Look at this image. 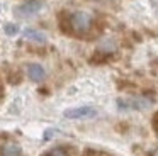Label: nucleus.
Masks as SVG:
<instances>
[{"mask_svg":"<svg viewBox=\"0 0 158 156\" xmlns=\"http://www.w3.org/2000/svg\"><path fill=\"white\" fill-rule=\"evenodd\" d=\"M43 156H70V154H68V151H66L63 146H56V148L49 149L48 153H44Z\"/></svg>","mask_w":158,"mask_h":156,"instance_id":"obj_8","label":"nucleus"},{"mask_svg":"<svg viewBox=\"0 0 158 156\" xmlns=\"http://www.w3.org/2000/svg\"><path fill=\"white\" fill-rule=\"evenodd\" d=\"M66 119H92L97 115V110L90 105H83V107H73V109H66L63 112Z\"/></svg>","mask_w":158,"mask_h":156,"instance_id":"obj_2","label":"nucleus"},{"mask_svg":"<svg viewBox=\"0 0 158 156\" xmlns=\"http://www.w3.org/2000/svg\"><path fill=\"white\" fill-rule=\"evenodd\" d=\"M41 9H43V3L39 2V0H27V2H24V3H21V5L15 7L14 12L17 14L19 17H27V15L38 14Z\"/></svg>","mask_w":158,"mask_h":156,"instance_id":"obj_3","label":"nucleus"},{"mask_svg":"<svg viewBox=\"0 0 158 156\" xmlns=\"http://www.w3.org/2000/svg\"><path fill=\"white\" fill-rule=\"evenodd\" d=\"M22 36H24V39H27V41L46 43V36L41 32V31H38V29H26L24 32H22Z\"/></svg>","mask_w":158,"mask_h":156,"instance_id":"obj_7","label":"nucleus"},{"mask_svg":"<svg viewBox=\"0 0 158 156\" xmlns=\"http://www.w3.org/2000/svg\"><path fill=\"white\" fill-rule=\"evenodd\" d=\"M94 19L89 12H83V10H77V12L70 14L68 17V26L70 31L75 34H85L92 29Z\"/></svg>","mask_w":158,"mask_h":156,"instance_id":"obj_1","label":"nucleus"},{"mask_svg":"<svg viewBox=\"0 0 158 156\" xmlns=\"http://www.w3.org/2000/svg\"><path fill=\"white\" fill-rule=\"evenodd\" d=\"M0 153H2V156H22V149L17 142H5Z\"/></svg>","mask_w":158,"mask_h":156,"instance_id":"obj_6","label":"nucleus"},{"mask_svg":"<svg viewBox=\"0 0 158 156\" xmlns=\"http://www.w3.org/2000/svg\"><path fill=\"white\" fill-rule=\"evenodd\" d=\"M27 76L31 78L32 81H43L46 78V71H44V68L41 66V64H36V63H31V64H27Z\"/></svg>","mask_w":158,"mask_h":156,"instance_id":"obj_5","label":"nucleus"},{"mask_svg":"<svg viewBox=\"0 0 158 156\" xmlns=\"http://www.w3.org/2000/svg\"><path fill=\"white\" fill-rule=\"evenodd\" d=\"M117 105L121 109H138V110H143V109L150 107L151 102L143 97H133V98H124V100L121 98V100H117Z\"/></svg>","mask_w":158,"mask_h":156,"instance_id":"obj_4","label":"nucleus"},{"mask_svg":"<svg viewBox=\"0 0 158 156\" xmlns=\"http://www.w3.org/2000/svg\"><path fill=\"white\" fill-rule=\"evenodd\" d=\"M4 31H5V34H7V36H15V34L19 32V27L15 26V24H5Z\"/></svg>","mask_w":158,"mask_h":156,"instance_id":"obj_9","label":"nucleus"},{"mask_svg":"<svg viewBox=\"0 0 158 156\" xmlns=\"http://www.w3.org/2000/svg\"><path fill=\"white\" fill-rule=\"evenodd\" d=\"M150 156H158V148H155L153 151L150 153Z\"/></svg>","mask_w":158,"mask_h":156,"instance_id":"obj_10","label":"nucleus"}]
</instances>
